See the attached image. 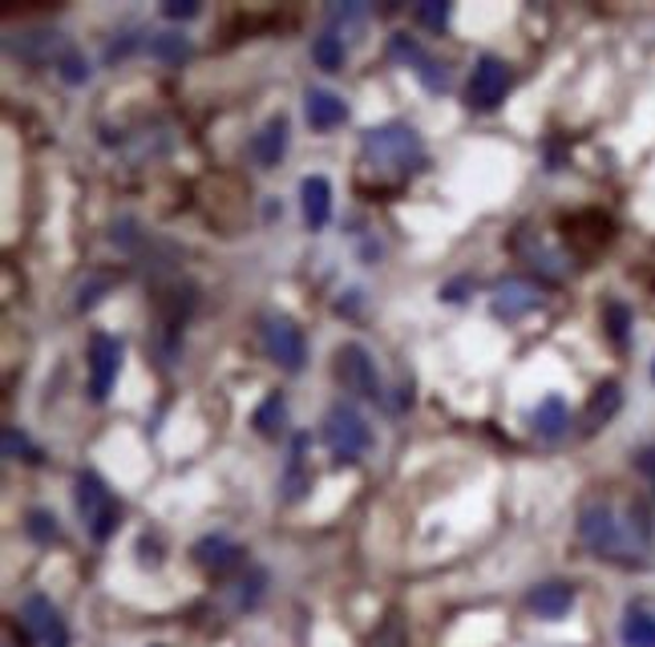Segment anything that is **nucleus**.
Masks as SVG:
<instances>
[{
  "label": "nucleus",
  "instance_id": "nucleus-1",
  "mask_svg": "<svg viewBox=\"0 0 655 647\" xmlns=\"http://www.w3.org/2000/svg\"><path fill=\"white\" fill-rule=\"evenodd\" d=\"M582 547L619 567H643L655 550V511L647 498H615L594 494L579 506Z\"/></svg>",
  "mask_w": 655,
  "mask_h": 647
},
{
  "label": "nucleus",
  "instance_id": "nucleus-2",
  "mask_svg": "<svg viewBox=\"0 0 655 647\" xmlns=\"http://www.w3.org/2000/svg\"><path fill=\"white\" fill-rule=\"evenodd\" d=\"M360 166L364 175H376V187H401L408 175H417L425 166L421 134L405 122L372 125L360 142Z\"/></svg>",
  "mask_w": 655,
  "mask_h": 647
},
{
  "label": "nucleus",
  "instance_id": "nucleus-3",
  "mask_svg": "<svg viewBox=\"0 0 655 647\" xmlns=\"http://www.w3.org/2000/svg\"><path fill=\"white\" fill-rule=\"evenodd\" d=\"M324 446L332 449L336 461H360L372 449V425L369 417L348 405V401H336L332 409L324 413Z\"/></svg>",
  "mask_w": 655,
  "mask_h": 647
},
{
  "label": "nucleus",
  "instance_id": "nucleus-4",
  "mask_svg": "<svg viewBox=\"0 0 655 647\" xmlns=\"http://www.w3.org/2000/svg\"><path fill=\"white\" fill-rule=\"evenodd\" d=\"M74 502H77V514H81V523H86L94 542H106V538L118 530V523H122V506H118V498L110 494V485L101 482L94 470L77 473Z\"/></svg>",
  "mask_w": 655,
  "mask_h": 647
},
{
  "label": "nucleus",
  "instance_id": "nucleus-5",
  "mask_svg": "<svg viewBox=\"0 0 655 647\" xmlns=\"http://www.w3.org/2000/svg\"><path fill=\"white\" fill-rule=\"evenodd\" d=\"M260 344H263V352H268V361L280 364L284 373H304L308 340H304V328H299L292 316L268 311V316L260 320Z\"/></svg>",
  "mask_w": 655,
  "mask_h": 647
},
{
  "label": "nucleus",
  "instance_id": "nucleus-6",
  "mask_svg": "<svg viewBox=\"0 0 655 647\" xmlns=\"http://www.w3.org/2000/svg\"><path fill=\"white\" fill-rule=\"evenodd\" d=\"M510 248H514V255H518L526 267H534V272L543 275V279H550V284H563L570 275V267H575V255L563 251L558 243H550L546 231H534V227H518Z\"/></svg>",
  "mask_w": 655,
  "mask_h": 647
},
{
  "label": "nucleus",
  "instance_id": "nucleus-7",
  "mask_svg": "<svg viewBox=\"0 0 655 647\" xmlns=\"http://www.w3.org/2000/svg\"><path fill=\"white\" fill-rule=\"evenodd\" d=\"M336 381L345 393L360 401H384V388H381V373H376V361H372V352L357 340H348L336 349V364H332Z\"/></svg>",
  "mask_w": 655,
  "mask_h": 647
},
{
  "label": "nucleus",
  "instance_id": "nucleus-8",
  "mask_svg": "<svg viewBox=\"0 0 655 647\" xmlns=\"http://www.w3.org/2000/svg\"><path fill=\"white\" fill-rule=\"evenodd\" d=\"M510 65L502 62V57H494V53H485V57H478V65H473L470 74V86H466V101H470V110H498L502 101H506L510 94Z\"/></svg>",
  "mask_w": 655,
  "mask_h": 647
},
{
  "label": "nucleus",
  "instance_id": "nucleus-9",
  "mask_svg": "<svg viewBox=\"0 0 655 647\" xmlns=\"http://www.w3.org/2000/svg\"><path fill=\"white\" fill-rule=\"evenodd\" d=\"M118 373H122V340L110 337V332H94L89 337V397H110Z\"/></svg>",
  "mask_w": 655,
  "mask_h": 647
},
{
  "label": "nucleus",
  "instance_id": "nucleus-10",
  "mask_svg": "<svg viewBox=\"0 0 655 647\" xmlns=\"http://www.w3.org/2000/svg\"><path fill=\"white\" fill-rule=\"evenodd\" d=\"M21 623L41 647H69V627H65L62 611L53 607V599L29 595L21 603Z\"/></svg>",
  "mask_w": 655,
  "mask_h": 647
},
{
  "label": "nucleus",
  "instance_id": "nucleus-11",
  "mask_svg": "<svg viewBox=\"0 0 655 647\" xmlns=\"http://www.w3.org/2000/svg\"><path fill=\"white\" fill-rule=\"evenodd\" d=\"M538 304H543V287L531 284V279H522V275L502 279V284L494 287V296H490V311H494V320H506V324L531 316Z\"/></svg>",
  "mask_w": 655,
  "mask_h": 647
},
{
  "label": "nucleus",
  "instance_id": "nucleus-12",
  "mask_svg": "<svg viewBox=\"0 0 655 647\" xmlns=\"http://www.w3.org/2000/svg\"><path fill=\"white\" fill-rule=\"evenodd\" d=\"M243 555H248V550L239 547V542H231L227 535H207L190 547L195 567L203 574H210V579H227L231 571H239V567H243Z\"/></svg>",
  "mask_w": 655,
  "mask_h": 647
},
{
  "label": "nucleus",
  "instance_id": "nucleus-13",
  "mask_svg": "<svg viewBox=\"0 0 655 647\" xmlns=\"http://www.w3.org/2000/svg\"><path fill=\"white\" fill-rule=\"evenodd\" d=\"M9 53L29 65H57L69 53V45L57 29H29V33H21V41H9Z\"/></svg>",
  "mask_w": 655,
  "mask_h": 647
},
{
  "label": "nucleus",
  "instance_id": "nucleus-14",
  "mask_svg": "<svg viewBox=\"0 0 655 647\" xmlns=\"http://www.w3.org/2000/svg\"><path fill=\"white\" fill-rule=\"evenodd\" d=\"M611 235H615V227H611V219H607L603 211L570 215V223H567V243H570L575 251H582V255H594L599 248H607V243H611Z\"/></svg>",
  "mask_w": 655,
  "mask_h": 647
},
{
  "label": "nucleus",
  "instance_id": "nucleus-15",
  "mask_svg": "<svg viewBox=\"0 0 655 647\" xmlns=\"http://www.w3.org/2000/svg\"><path fill=\"white\" fill-rule=\"evenodd\" d=\"M575 586L563 583V579H550V583H538L526 595V607H531V615H538V619L555 623L563 619V615H570V607H575Z\"/></svg>",
  "mask_w": 655,
  "mask_h": 647
},
{
  "label": "nucleus",
  "instance_id": "nucleus-16",
  "mask_svg": "<svg viewBox=\"0 0 655 647\" xmlns=\"http://www.w3.org/2000/svg\"><path fill=\"white\" fill-rule=\"evenodd\" d=\"M619 409H623V385H619V381L594 385V393L587 397V409H582V429H587V434H599V429H607V425L615 421Z\"/></svg>",
  "mask_w": 655,
  "mask_h": 647
},
{
  "label": "nucleus",
  "instance_id": "nucleus-17",
  "mask_svg": "<svg viewBox=\"0 0 655 647\" xmlns=\"http://www.w3.org/2000/svg\"><path fill=\"white\" fill-rule=\"evenodd\" d=\"M299 211H304V223H308L312 231L328 227V219H332V183L324 175L304 178V183H299Z\"/></svg>",
  "mask_w": 655,
  "mask_h": 647
},
{
  "label": "nucleus",
  "instance_id": "nucleus-18",
  "mask_svg": "<svg viewBox=\"0 0 655 647\" xmlns=\"http://www.w3.org/2000/svg\"><path fill=\"white\" fill-rule=\"evenodd\" d=\"M287 118L284 113H275V118H268V122L260 125V134L251 138V158L260 162L263 171H272V166H280L287 154Z\"/></svg>",
  "mask_w": 655,
  "mask_h": 647
},
{
  "label": "nucleus",
  "instance_id": "nucleus-19",
  "mask_svg": "<svg viewBox=\"0 0 655 647\" xmlns=\"http://www.w3.org/2000/svg\"><path fill=\"white\" fill-rule=\"evenodd\" d=\"M531 429L543 437V441H563V437H567L570 409H567V401H563V393H546V397L534 405Z\"/></svg>",
  "mask_w": 655,
  "mask_h": 647
},
{
  "label": "nucleus",
  "instance_id": "nucleus-20",
  "mask_svg": "<svg viewBox=\"0 0 655 647\" xmlns=\"http://www.w3.org/2000/svg\"><path fill=\"white\" fill-rule=\"evenodd\" d=\"M308 434L292 437V453H287V470L280 478V490H284L287 502H299L312 490V470H308Z\"/></svg>",
  "mask_w": 655,
  "mask_h": 647
},
{
  "label": "nucleus",
  "instance_id": "nucleus-21",
  "mask_svg": "<svg viewBox=\"0 0 655 647\" xmlns=\"http://www.w3.org/2000/svg\"><path fill=\"white\" fill-rule=\"evenodd\" d=\"M304 118H308L312 130H336V125L348 122V106L332 89H308L304 94Z\"/></svg>",
  "mask_w": 655,
  "mask_h": 647
},
{
  "label": "nucleus",
  "instance_id": "nucleus-22",
  "mask_svg": "<svg viewBox=\"0 0 655 647\" xmlns=\"http://www.w3.org/2000/svg\"><path fill=\"white\" fill-rule=\"evenodd\" d=\"M619 639L623 647H655V615L643 603H631L619 623Z\"/></svg>",
  "mask_w": 655,
  "mask_h": 647
},
{
  "label": "nucleus",
  "instance_id": "nucleus-23",
  "mask_svg": "<svg viewBox=\"0 0 655 647\" xmlns=\"http://www.w3.org/2000/svg\"><path fill=\"white\" fill-rule=\"evenodd\" d=\"M251 425H255V434L268 437V441H275V437L284 434V425H287V401H284V393H280V388H272V393L260 401V409H255Z\"/></svg>",
  "mask_w": 655,
  "mask_h": 647
},
{
  "label": "nucleus",
  "instance_id": "nucleus-24",
  "mask_svg": "<svg viewBox=\"0 0 655 647\" xmlns=\"http://www.w3.org/2000/svg\"><path fill=\"white\" fill-rule=\"evenodd\" d=\"M631 324H635V316H631L627 304H623V299H607L603 304V332L615 349H627L631 344Z\"/></svg>",
  "mask_w": 655,
  "mask_h": 647
},
{
  "label": "nucleus",
  "instance_id": "nucleus-25",
  "mask_svg": "<svg viewBox=\"0 0 655 647\" xmlns=\"http://www.w3.org/2000/svg\"><path fill=\"white\" fill-rule=\"evenodd\" d=\"M263 586H268V571H260V567H251L248 574H239L236 583L227 586V595H231V607H236V611H251L263 599Z\"/></svg>",
  "mask_w": 655,
  "mask_h": 647
},
{
  "label": "nucleus",
  "instance_id": "nucleus-26",
  "mask_svg": "<svg viewBox=\"0 0 655 647\" xmlns=\"http://www.w3.org/2000/svg\"><path fill=\"white\" fill-rule=\"evenodd\" d=\"M146 50L154 62L183 65L186 57H190V37H183V33H150Z\"/></svg>",
  "mask_w": 655,
  "mask_h": 647
},
{
  "label": "nucleus",
  "instance_id": "nucleus-27",
  "mask_svg": "<svg viewBox=\"0 0 655 647\" xmlns=\"http://www.w3.org/2000/svg\"><path fill=\"white\" fill-rule=\"evenodd\" d=\"M348 50H345V37L340 33H320V37L312 41V62L320 65V69H328V74H336L340 65H345Z\"/></svg>",
  "mask_w": 655,
  "mask_h": 647
},
{
  "label": "nucleus",
  "instance_id": "nucleus-28",
  "mask_svg": "<svg viewBox=\"0 0 655 647\" xmlns=\"http://www.w3.org/2000/svg\"><path fill=\"white\" fill-rule=\"evenodd\" d=\"M25 535L33 538V542H41V547H53V542L62 538V526H57V518H53L50 511H29Z\"/></svg>",
  "mask_w": 655,
  "mask_h": 647
},
{
  "label": "nucleus",
  "instance_id": "nucleus-29",
  "mask_svg": "<svg viewBox=\"0 0 655 647\" xmlns=\"http://www.w3.org/2000/svg\"><path fill=\"white\" fill-rule=\"evenodd\" d=\"M413 17H417L425 29L441 33V29L449 25V17H454V4H446V0H421L417 9H413Z\"/></svg>",
  "mask_w": 655,
  "mask_h": 647
},
{
  "label": "nucleus",
  "instance_id": "nucleus-30",
  "mask_svg": "<svg viewBox=\"0 0 655 647\" xmlns=\"http://www.w3.org/2000/svg\"><path fill=\"white\" fill-rule=\"evenodd\" d=\"M369 647H408L405 627H401V615H384V623L372 632Z\"/></svg>",
  "mask_w": 655,
  "mask_h": 647
},
{
  "label": "nucleus",
  "instance_id": "nucleus-31",
  "mask_svg": "<svg viewBox=\"0 0 655 647\" xmlns=\"http://www.w3.org/2000/svg\"><path fill=\"white\" fill-rule=\"evenodd\" d=\"M4 458H21V461H41V449L29 441L25 434H17L13 425L4 429Z\"/></svg>",
  "mask_w": 655,
  "mask_h": 647
},
{
  "label": "nucleus",
  "instance_id": "nucleus-32",
  "mask_svg": "<svg viewBox=\"0 0 655 647\" xmlns=\"http://www.w3.org/2000/svg\"><path fill=\"white\" fill-rule=\"evenodd\" d=\"M57 74H62L69 86H86V81H89V62L77 50H69L62 62H57Z\"/></svg>",
  "mask_w": 655,
  "mask_h": 647
},
{
  "label": "nucleus",
  "instance_id": "nucleus-33",
  "mask_svg": "<svg viewBox=\"0 0 655 647\" xmlns=\"http://www.w3.org/2000/svg\"><path fill=\"white\" fill-rule=\"evenodd\" d=\"M417 77H421V86L429 89V94H441V89L449 86V69H446V65H437L433 57H421Z\"/></svg>",
  "mask_w": 655,
  "mask_h": 647
},
{
  "label": "nucleus",
  "instance_id": "nucleus-34",
  "mask_svg": "<svg viewBox=\"0 0 655 647\" xmlns=\"http://www.w3.org/2000/svg\"><path fill=\"white\" fill-rule=\"evenodd\" d=\"M138 562L150 567V571H159L162 567V538L159 535H142L138 538Z\"/></svg>",
  "mask_w": 655,
  "mask_h": 647
},
{
  "label": "nucleus",
  "instance_id": "nucleus-35",
  "mask_svg": "<svg viewBox=\"0 0 655 647\" xmlns=\"http://www.w3.org/2000/svg\"><path fill=\"white\" fill-rule=\"evenodd\" d=\"M106 292H110V279H106V275H94V279L81 284V292H77V308L89 311L101 296H106Z\"/></svg>",
  "mask_w": 655,
  "mask_h": 647
},
{
  "label": "nucleus",
  "instance_id": "nucleus-36",
  "mask_svg": "<svg viewBox=\"0 0 655 647\" xmlns=\"http://www.w3.org/2000/svg\"><path fill=\"white\" fill-rule=\"evenodd\" d=\"M113 243H118V248H125V251L142 248V231H138L134 219H122V223L113 227Z\"/></svg>",
  "mask_w": 655,
  "mask_h": 647
},
{
  "label": "nucleus",
  "instance_id": "nucleus-37",
  "mask_svg": "<svg viewBox=\"0 0 655 647\" xmlns=\"http://www.w3.org/2000/svg\"><path fill=\"white\" fill-rule=\"evenodd\" d=\"M162 13L171 17V21H190V17H198V4L195 0H166Z\"/></svg>",
  "mask_w": 655,
  "mask_h": 647
},
{
  "label": "nucleus",
  "instance_id": "nucleus-38",
  "mask_svg": "<svg viewBox=\"0 0 655 647\" xmlns=\"http://www.w3.org/2000/svg\"><path fill=\"white\" fill-rule=\"evenodd\" d=\"M328 17H332L336 25H357V21H364V9L360 4H332Z\"/></svg>",
  "mask_w": 655,
  "mask_h": 647
},
{
  "label": "nucleus",
  "instance_id": "nucleus-39",
  "mask_svg": "<svg viewBox=\"0 0 655 647\" xmlns=\"http://www.w3.org/2000/svg\"><path fill=\"white\" fill-rule=\"evenodd\" d=\"M466 287H473V279H470V275H461V279H454V284H446V287H441V299H449V304H458V299H466V296H461V292H466Z\"/></svg>",
  "mask_w": 655,
  "mask_h": 647
},
{
  "label": "nucleus",
  "instance_id": "nucleus-40",
  "mask_svg": "<svg viewBox=\"0 0 655 647\" xmlns=\"http://www.w3.org/2000/svg\"><path fill=\"white\" fill-rule=\"evenodd\" d=\"M4 647H17V639H13V632H9V639H4ZM21 647H25V644H21Z\"/></svg>",
  "mask_w": 655,
  "mask_h": 647
},
{
  "label": "nucleus",
  "instance_id": "nucleus-41",
  "mask_svg": "<svg viewBox=\"0 0 655 647\" xmlns=\"http://www.w3.org/2000/svg\"><path fill=\"white\" fill-rule=\"evenodd\" d=\"M652 385H655V361H652Z\"/></svg>",
  "mask_w": 655,
  "mask_h": 647
},
{
  "label": "nucleus",
  "instance_id": "nucleus-42",
  "mask_svg": "<svg viewBox=\"0 0 655 647\" xmlns=\"http://www.w3.org/2000/svg\"><path fill=\"white\" fill-rule=\"evenodd\" d=\"M154 647H162V644H154Z\"/></svg>",
  "mask_w": 655,
  "mask_h": 647
}]
</instances>
